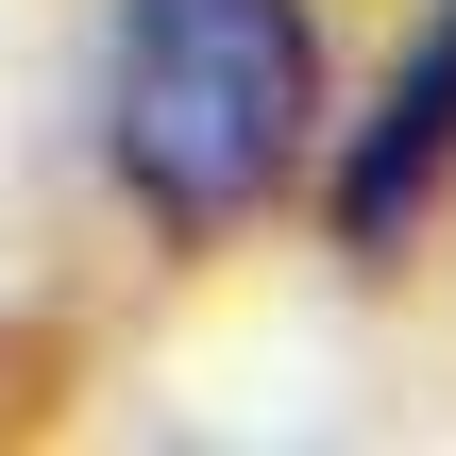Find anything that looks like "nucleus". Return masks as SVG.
I'll return each mask as SVG.
<instances>
[{"mask_svg": "<svg viewBox=\"0 0 456 456\" xmlns=\"http://www.w3.org/2000/svg\"><path fill=\"white\" fill-rule=\"evenodd\" d=\"M440 186H456V0H423L406 68L372 85V118L338 152V254H406L440 220Z\"/></svg>", "mask_w": 456, "mask_h": 456, "instance_id": "obj_2", "label": "nucleus"}, {"mask_svg": "<svg viewBox=\"0 0 456 456\" xmlns=\"http://www.w3.org/2000/svg\"><path fill=\"white\" fill-rule=\"evenodd\" d=\"M322 135V17L305 0H118L102 34V169L152 237L254 220Z\"/></svg>", "mask_w": 456, "mask_h": 456, "instance_id": "obj_1", "label": "nucleus"}]
</instances>
